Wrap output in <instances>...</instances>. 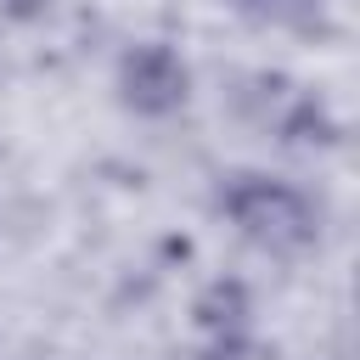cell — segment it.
I'll use <instances>...</instances> for the list:
<instances>
[{
  "mask_svg": "<svg viewBox=\"0 0 360 360\" xmlns=\"http://www.w3.org/2000/svg\"><path fill=\"white\" fill-rule=\"evenodd\" d=\"M242 11H253L259 22H276V28H298L315 17V0H242Z\"/></svg>",
  "mask_w": 360,
  "mask_h": 360,
  "instance_id": "obj_3",
  "label": "cell"
},
{
  "mask_svg": "<svg viewBox=\"0 0 360 360\" xmlns=\"http://www.w3.org/2000/svg\"><path fill=\"white\" fill-rule=\"evenodd\" d=\"M225 214L236 219V231H242L253 248H264V253H276V259H292V253L315 248V236H321L315 202H309L298 186L270 180V174H236V180L225 186Z\"/></svg>",
  "mask_w": 360,
  "mask_h": 360,
  "instance_id": "obj_1",
  "label": "cell"
},
{
  "mask_svg": "<svg viewBox=\"0 0 360 360\" xmlns=\"http://www.w3.org/2000/svg\"><path fill=\"white\" fill-rule=\"evenodd\" d=\"M118 90H124V101H129L135 112L158 118V112H174V107L186 101L191 73H186V62H180L169 45L146 39V45H135V51L124 56V68H118Z\"/></svg>",
  "mask_w": 360,
  "mask_h": 360,
  "instance_id": "obj_2",
  "label": "cell"
}]
</instances>
